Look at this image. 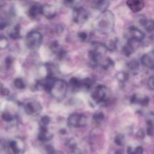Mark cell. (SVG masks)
<instances>
[{
  "mask_svg": "<svg viewBox=\"0 0 154 154\" xmlns=\"http://www.w3.org/2000/svg\"><path fill=\"white\" fill-rule=\"evenodd\" d=\"M107 48H108V51H114L117 49V44L114 41H111V42H108V45H106Z\"/></svg>",
  "mask_w": 154,
  "mask_h": 154,
  "instance_id": "34",
  "label": "cell"
},
{
  "mask_svg": "<svg viewBox=\"0 0 154 154\" xmlns=\"http://www.w3.org/2000/svg\"><path fill=\"white\" fill-rule=\"evenodd\" d=\"M147 85L150 90H154V75L149 78L148 81H147Z\"/></svg>",
  "mask_w": 154,
  "mask_h": 154,
  "instance_id": "37",
  "label": "cell"
},
{
  "mask_svg": "<svg viewBox=\"0 0 154 154\" xmlns=\"http://www.w3.org/2000/svg\"><path fill=\"white\" fill-rule=\"evenodd\" d=\"M153 131H154V126H149L147 125V133L148 135H153Z\"/></svg>",
  "mask_w": 154,
  "mask_h": 154,
  "instance_id": "41",
  "label": "cell"
},
{
  "mask_svg": "<svg viewBox=\"0 0 154 154\" xmlns=\"http://www.w3.org/2000/svg\"><path fill=\"white\" fill-rule=\"evenodd\" d=\"M7 150L9 154H23L25 150V144L19 138L13 139L8 143Z\"/></svg>",
  "mask_w": 154,
  "mask_h": 154,
  "instance_id": "5",
  "label": "cell"
},
{
  "mask_svg": "<svg viewBox=\"0 0 154 154\" xmlns=\"http://www.w3.org/2000/svg\"><path fill=\"white\" fill-rule=\"evenodd\" d=\"M126 4H127L129 9L134 13L140 11L144 7V2L140 1V0H129V1L126 2Z\"/></svg>",
  "mask_w": 154,
  "mask_h": 154,
  "instance_id": "10",
  "label": "cell"
},
{
  "mask_svg": "<svg viewBox=\"0 0 154 154\" xmlns=\"http://www.w3.org/2000/svg\"><path fill=\"white\" fill-rule=\"evenodd\" d=\"M50 123H51V118L48 116H44L41 118L40 128H48Z\"/></svg>",
  "mask_w": 154,
  "mask_h": 154,
  "instance_id": "30",
  "label": "cell"
},
{
  "mask_svg": "<svg viewBox=\"0 0 154 154\" xmlns=\"http://www.w3.org/2000/svg\"><path fill=\"white\" fill-rule=\"evenodd\" d=\"M114 66V63L111 59L107 58L103 63H102V67L104 69H109L110 68H112Z\"/></svg>",
  "mask_w": 154,
  "mask_h": 154,
  "instance_id": "31",
  "label": "cell"
},
{
  "mask_svg": "<svg viewBox=\"0 0 154 154\" xmlns=\"http://www.w3.org/2000/svg\"><path fill=\"white\" fill-rule=\"evenodd\" d=\"M68 126L74 128L84 127L87 124V118L84 114L75 113L71 114L67 120Z\"/></svg>",
  "mask_w": 154,
  "mask_h": 154,
  "instance_id": "4",
  "label": "cell"
},
{
  "mask_svg": "<svg viewBox=\"0 0 154 154\" xmlns=\"http://www.w3.org/2000/svg\"><path fill=\"white\" fill-rule=\"evenodd\" d=\"M108 98V89L104 85H98L92 93V99L96 103H103Z\"/></svg>",
  "mask_w": 154,
  "mask_h": 154,
  "instance_id": "6",
  "label": "cell"
},
{
  "mask_svg": "<svg viewBox=\"0 0 154 154\" xmlns=\"http://www.w3.org/2000/svg\"><path fill=\"white\" fill-rule=\"evenodd\" d=\"M90 14L88 11L83 7H78L74 9L73 20L76 23L83 24L88 20Z\"/></svg>",
  "mask_w": 154,
  "mask_h": 154,
  "instance_id": "8",
  "label": "cell"
},
{
  "mask_svg": "<svg viewBox=\"0 0 154 154\" xmlns=\"http://www.w3.org/2000/svg\"><path fill=\"white\" fill-rule=\"evenodd\" d=\"M53 134L48 130V128H40V131H39L38 138L39 141H43V142H46V141H49L52 139Z\"/></svg>",
  "mask_w": 154,
  "mask_h": 154,
  "instance_id": "14",
  "label": "cell"
},
{
  "mask_svg": "<svg viewBox=\"0 0 154 154\" xmlns=\"http://www.w3.org/2000/svg\"><path fill=\"white\" fill-rule=\"evenodd\" d=\"M141 23L142 26L147 30L148 32H152L154 31V20H146L143 19L141 21Z\"/></svg>",
  "mask_w": 154,
  "mask_h": 154,
  "instance_id": "18",
  "label": "cell"
},
{
  "mask_svg": "<svg viewBox=\"0 0 154 154\" xmlns=\"http://www.w3.org/2000/svg\"><path fill=\"white\" fill-rule=\"evenodd\" d=\"M146 122L149 126H154V113L150 112L146 117Z\"/></svg>",
  "mask_w": 154,
  "mask_h": 154,
  "instance_id": "33",
  "label": "cell"
},
{
  "mask_svg": "<svg viewBox=\"0 0 154 154\" xmlns=\"http://www.w3.org/2000/svg\"><path fill=\"white\" fill-rule=\"evenodd\" d=\"M116 154H122V152L120 151V150H117V152H116Z\"/></svg>",
  "mask_w": 154,
  "mask_h": 154,
  "instance_id": "43",
  "label": "cell"
},
{
  "mask_svg": "<svg viewBox=\"0 0 154 154\" xmlns=\"http://www.w3.org/2000/svg\"><path fill=\"white\" fill-rule=\"evenodd\" d=\"M47 151H48V154H63V153L60 151H56L52 147L49 146V147H47Z\"/></svg>",
  "mask_w": 154,
  "mask_h": 154,
  "instance_id": "39",
  "label": "cell"
},
{
  "mask_svg": "<svg viewBox=\"0 0 154 154\" xmlns=\"http://www.w3.org/2000/svg\"><path fill=\"white\" fill-rule=\"evenodd\" d=\"M8 39L5 35H0V50H5L8 47Z\"/></svg>",
  "mask_w": 154,
  "mask_h": 154,
  "instance_id": "27",
  "label": "cell"
},
{
  "mask_svg": "<svg viewBox=\"0 0 154 154\" xmlns=\"http://www.w3.org/2000/svg\"><path fill=\"white\" fill-rule=\"evenodd\" d=\"M8 35L12 39L20 38V30L19 26H14L11 29H10V30L8 31Z\"/></svg>",
  "mask_w": 154,
  "mask_h": 154,
  "instance_id": "19",
  "label": "cell"
},
{
  "mask_svg": "<svg viewBox=\"0 0 154 154\" xmlns=\"http://www.w3.org/2000/svg\"><path fill=\"white\" fill-rule=\"evenodd\" d=\"M128 154H144V149L142 147H137L135 148L129 147L127 149Z\"/></svg>",
  "mask_w": 154,
  "mask_h": 154,
  "instance_id": "26",
  "label": "cell"
},
{
  "mask_svg": "<svg viewBox=\"0 0 154 154\" xmlns=\"http://www.w3.org/2000/svg\"><path fill=\"white\" fill-rule=\"evenodd\" d=\"M124 141H125L124 135H122V134H118V135L115 137V138H114V143L118 146L123 145V144H124Z\"/></svg>",
  "mask_w": 154,
  "mask_h": 154,
  "instance_id": "32",
  "label": "cell"
},
{
  "mask_svg": "<svg viewBox=\"0 0 154 154\" xmlns=\"http://www.w3.org/2000/svg\"><path fill=\"white\" fill-rule=\"evenodd\" d=\"M129 74L126 72H119L116 75V78L117 79V81L121 83H124L127 81L129 80Z\"/></svg>",
  "mask_w": 154,
  "mask_h": 154,
  "instance_id": "22",
  "label": "cell"
},
{
  "mask_svg": "<svg viewBox=\"0 0 154 154\" xmlns=\"http://www.w3.org/2000/svg\"><path fill=\"white\" fill-rule=\"evenodd\" d=\"M87 36L88 35H87V34L85 32H79L78 34V37L79 38V39L81 42H85L87 38Z\"/></svg>",
  "mask_w": 154,
  "mask_h": 154,
  "instance_id": "36",
  "label": "cell"
},
{
  "mask_svg": "<svg viewBox=\"0 0 154 154\" xmlns=\"http://www.w3.org/2000/svg\"><path fill=\"white\" fill-rule=\"evenodd\" d=\"M14 85L18 90H23L26 87V84L23 80L20 78H17L14 81Z\"/></svg>",
  "mask_w": 154,
  "mask_h": 154,
  "instance_id": "25",
  "label": "cell"
},
{
  "mask_svg": "<svg viewBox=\"0 0 154 154\" xmlns=\"http://www.w3.org/2000/svg\"><path fill=\"white\" fill-rule=\"evenodd\" d=\"M138 136L141 139H143V138H144V132H143V130H140L139 132H138Z\"/></svg>",
  "mask_w": 154,
  "mask_h": 154,
  "instance_id": "42",
  "label": "cell"
},
{
  "mask_svg": "<svg viewBox=\"0 0 154 154\" xmlns=\"http://www.w3.org/2000/svg\"><path fill=\"white\" fill-rule=\"evenodd\" d=\"M109 1H104V0H99V1H94L92 3V5L94 8L100 11L101 13L108 11V6L110 5Z\"/></svg>",
  "mask_w": 154,
  "mask_h": 154,
  "instance_id": "15",
  "label": "cell"
},
{
  "mask_svg": "<svg viewBox=\"0 0 154 154\" xmlns=\"http://www.w3.org/2000/svg\"><path fill=\"white\" fill-rule=\"evenodd\" d=\"M92 51H94L95 53L99 55L101 57L102 55L105 54L108 51V48L105 44L99 42H94L92 44Z\"/></svg>",
  "mask_w": 154,
  "mask_h": 154,
  "instance_id": "12",
  "label": "cell"
},
{
  "mask_svg": "<svg viewBox=\"0 0 154 154\" xmlns=\"http://www.w3.org/2000/svg\"><path fill=\"white\" fill-rule=\"evenodd\" d=\"M142 65L150 69H154V59L148 54H144L141 59Z\"/></svg>",
  "mask_w": 154,
  "mask_h": 154,
  "instance_id": "17",
  "label": "cell"
},
{
  "mask_svg": "<svg viewBox=\"0 0 154 154\" xmlns=\"http://www.w3.org/2000/svg\"><path fill=\"white\" fill-rule=\"evenodd\" d=\"M94 26L96 29L101 34H110L114 30V15L108 10L102 12L95 21Z\"/></svg>",
  "mask_w": 154,
  "mask_h": 154,
  "instance_id": "1",
  "label": "cell"
},
{
  "mask_svg": "<svg viewBox=\"0 0 154 154\" xmlns=\"http://www.w3.org/2000/svg\"><path fill=\"white\" fill-rule=\"evenodd\" d=\"M135 48H134L133 45L128 42L127 44L123 48V53L126 57H130L135 51Z\"/></svg>",
  "mask_w": 154,
  "mask_h": 154,
  "instance_id": "20",
  "label": "cell"
},
{
  "mask_svg": "<svg viewBox=\"0 0 154 154\" xmlns=\"http://www.w3.org/2000/svg\"><path fill=\"white\" fill-rule=\"evenodd\" d=\"M57 14V9L52 5L45 4L42 5V14L48 19H52V18L55 17Z\"/></svg>",
  "mask_w": 154,
  "mask_h": 154,
  "instance_id": "9",
  "label": "cell"
},
{
  "mask_svg": "<svg viewBox=\"0 0 154 154\" xmlns=\"http://www.w3.org/2000/svg\"><path fill=\"white\" fill-rule=\"evenodd\" d=\"M88 57L89 60H90V66L92 68H96L99 63V59L101 57L100 56L98 55L93 51L90 50L88 52Z\"/></svg>",
  "mask_w": 154,
  "mask_h": 154,
  "instance_id": "16",
  "label": "cell"
},
{
  "mask_svg": "<svg viewBox=\"0 0 154 154\" xmlns=\"http://www.w3.org/2000/svg\"><path fill=\"white\" fill-rule=\"evenodd\" d=\"M105 119V114L102 111H97L93 116V120L96 124L99 125Z\"/></svg>",
  "mask_w": 154,
  "mask_h": 154,
  "instance_id": "21",
  "label": "cell"
},
{
  "mask_svg": "<svg viewBox=\"0 0 154 154\" xmlns=\"http://www.w3.org/2000/svg\"><path fill=\"white\" fill-rule=\"evenodd\" d=\"M5 66L8 69V68H10V66L12 65V63H13V59H12L11 57H7V58L5 59Z\"/></svg>",
  "mask_w": 154,
  "mask_h": 154,
  "instance_id": "40",
  "label": "cell"
},
{
  "mask_svg": "<svg viewBox=\"0 0 154 154\" xmlns=\"http://www.w3.org/2000/svg\"><path fill=\"white\" fill-rule=\"evenodd\" d=\"M42 5H41L38 4V3L32 5L28 10V16L31 19H35L39 15L42 14Z\"/></svg>",
  "mask_w": 154,
  "mask_h": 154,
  "instance_id": "13",
  "label": "cell"
},
{
  "mask_svg": "<svg viewBox=\"0 0 154 154\" xmlns=\"http://www.w3.org/2000/svg\"><path fill=\"white\" fill-rule=\"evenodd\" d=\"M2 119L5 122H11L14 119V117L9 111H5L2 113Z\"/></svg>",
  "mask_w": 154,
  "mask_h": 154,
  "instance_id": "29",
  "label": "cell"
},
{
  "mask_svg": "<svg viewBox=\"0 0 154 154\" xmlns=\"http://www.w3.org/2000/svg\"><path fill=\"white\" fill-rule=\"evenodd\" d=\"M24 110L28 115L37 116L42 110L41 104L38 101L29 100L24 103Z\"/></svg>",
  "mask_w": 154,
  "mask_h": 154,
  "instance_id": "7",
  "label": "cell"
},
{
  "mask_svg": "<svg viewBox=\"0 0 154 154\" xmlns=\"http://www.w3.org/2000/svg\"><path fill=\"white\" fill-rule=\"evenodd\" d=\"M0 93H1V95H2V96H8L10 92H9L8 89L5 87L4 86H1V87H0Z\"/></svg>",
  "mask_w": 154,
  "mask_h": 154,
  "instance_id": "35",
  "label": "cell"
},
{
  "mask_svg": "<svg viewBox=\"0 0 154 154\" xmlns=\"http://www.w3.org/2000/svg\"><path fill=\"white\" fill-rule=\"evenodd\" d=\"M43 42V36L39 32L33 30L29 32L26 37V45L29 50L39 48Z\"/></svg>",
  "mask_w": 154,
  "mask_h": 154,
  "instance_id": "3",
  "label": "cell"
},
{
  "mask_svg": "<svg viewBox=\"0 0 154 154\" xmlns=\"http://www.w3.org/2000/svg\"><path fill=\"white\" fill-rule=\"evenodd\" d=\"M69 85L67 83L62 79L56 78L53 82L48 93L57 101H61L66 97Z\"/></svg>",
  "mask_w": 154,
  "mask_h": 154,
  "instance_id": "2",
  "label": "cell"
},
{
  "mask_svg": "<svg viewBox=\"0 0 154 154\" xmlns=\"http://www.w3.org/2000/svg\"><path fill=\"white\" fill-rule=\"evenodd\" d=\"M93 84V81H92L91 78H86L84 80H81V88H84L86 90L91 88Z\"/></svg>",
  "mask_w": 154,
  "mask_h": 154,
  "instance_id": "24",
  "label": "cell"
},
{
  "mask_svg": "<svg viewBox=\"0 0 154 154\" xmlns=\"http://www.w3.org/2000/svg\"><path fill=\"white\" fill-rule=\"evenodd\" d=\"M8 22L3 18H0V30H2L8 26Z\"/></svg>",
  "mask_w": 154,
  "mask_h": 154,
  "instance_id": "38",
  "label": "cell"
},
{
  "mask_svg": "<svg viewBox=\"0 0 154 154\" xmlns=\"http://www.w3.org/2000/svg\"><path fill=\"white\" fill-rule=\"evenodd\" d=\"M69 84L73 90H79L81 88V80L77 78H72L69 81Z\"/></svg>",
  "mask_w": 154,
  "mask_h": 154,
  "instance_id": "23",
  "label": "cell"
},
{
  "mask_svg": "<svg viewBox=\"0 0 154 154\" xmlns=\"http://www.w3.org/2000/svg\"><path fill=\"white\" fill-rule=\"evenodd\" d=\"M127 66L130 71H132V72H136L139 69V63H138V61L133 60L127 63Z\"/></svg>",
  "mask_w": 154,
  "mask_h": 154,
  "instance_id": "28",
  "label": "cell"
},
{
  "mask_svg": "<svg viewBox=\"0 0 154 154\" xmlns=\"http://www.w3.org/2000/svg\"><path fill=\"white\" fill-rule=\"evenodd\" d=\"M129 32H130L131 39L137 41V42H141L144 38V33L139 29L135 26H132L129 28Z\"/></svg>",
  "mask_w": 154,
  "mask_h": 154,
  "instance_id": "11",
  "label": "cell"
}]
</instances>
